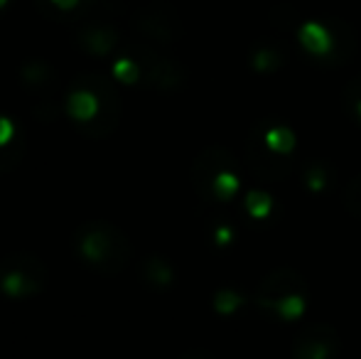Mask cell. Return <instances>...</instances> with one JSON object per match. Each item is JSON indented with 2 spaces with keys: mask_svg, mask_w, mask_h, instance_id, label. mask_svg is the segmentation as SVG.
I'll return each mask as SVG.
<instances>
[{
  "mask_svg": "<svg viewBox=\"0 0 361 359\" xmlns=\"http://www.w3.org/2000/svg\"><path fill=\"white\" fill-rule=\"evenodd\" d=\"M47 286V269L32 254L5 256L0 261V288L10 298L39 296Z\"/></svg>",
  "mask_w": 361,
  "mask_h": 359,
  "instance_id": "obj_2",
  "label": "cell"
},
{
  "mask_svg": "<svg viewBox=\"0 0 361 359\" xmlns=\"http://www.w3.org/2000/svg\"><path fill=\"white\" fill-rule=\"evenodd\" d=\"M300 42L314 57H329L334 49V35L322 23H305L300 28Z\"/></svg>",
  "mask_w": 361,
  "mask_h": 359,
  "instance_id": "obj_10",
  "label": "cell"
},
{
  "mask_svg": "<svg viewBox=\"0 0 361 359\" xmlns=\"http://www.w3.org/2000/svg\"><path fill=\"white\" fill-rule=\"evenodd\" d=\"M246 212L253 217V219H266L273 209V197L268 192H261V190H251L246 195Z\"/></svg>",
  "mask_w": 361,
  "mask_h": 359,
  "instance_id": "obj_16",
  "label": "cell"
},
{
  "mask_svg": "<svg viewBox=\"0 0 361 359\" xmlns=\"http://www.w3.org/2000/svg\"><path fill=\"white\" fill-rule=\"evenodd\" d=\"M74 244L94 269H99L106 276H116L128 266L133 256L130 239L116 224L104 219H91L76 229Z\"/></svg>",
  "mask_w": 361,
  "mask_h": 359,
  "instance_id": "obj_1",
  "label": "cell"
},
{
  "mask_svg": "<svg viewBox=\"0 0 361 359\" xmlns=\"http://www.w3.org/2000/svg\"><path fill=\"white\" fill-rule=\"evenodd\" d=\"M263 138H266V145L273 153H281V155H290L295 150V145H298L293 128H288L283 123H268V121H263Z\"/></svg>",
  "mask_w": 361,
  "mask_h": 359,
  "instance_id": "obj_12",
  "label": "cell"
},
{
  "mask_svg": "<svg viewBox=\"0 0 361 359\" xmlns=\"http://www.w3.org/2000/svg\"><path fill=\"white\" fill-rule=\"evenodd\" d=\"M133 28L140 37L160 44H175L182 37V18L170 3H150L133 18Z\"/></svg>",
  "mask_w": 361,
  "mask_h": 359,
  "instance_id": "obj_6",
  "label": "cell"
},
{
  "mask_svg": "<svg viewBox=\"0 0 361 359\" xmlns=\"http://www.w3.org/2000/svg\"><path fill=\"white\" fill-rule=\"evenodd\" d=\"M54 5H57V8H62V10H72L76 3H79V0H52Z\"/></svg>",
  "mask_w": 361,
  "mask_h": 359,
  "instance_id": "obj_28",
  "label": "cell"
},
{
  "mask_svg": "<svg viewBox=\"0 0 361 359\" xmlns=\"http://www.w3.org/2000/svg\"><path fill=\"white\" fill-rule=\"evenodd\" d=\"M99 109H101V104H99V99H96V94L84 87H79L74 94H69V99H67V114L72 116L74 121H79V126L91 123V121L99 116Z\"/></svg>",
  "mask_w": 361,
  "mask_h": 359,
  "instance_id": "obj_11",
  "label": "cell"
},
{
  "mask_svg": "<svg viewBox=\"0 0 361 359\" xmlns=\"http://www.w3.org/2000/svg\"><path fill=\"white\" fill-rule=\"evenodd\" d=\"M288 296H307V281L293 269H278L268 273L261 281L256 293V303L261 308L273 310V305Z\"/></svg>",
  "mask_w": 361,
  "mask_h": 359,
  "instance_id": "obj_9",
  "label": "cell"
},
{
  "mask_svg": "<svg viewBox=\"0 0 361 359\" xmlns=\"http://www.w3.org/2000/svg\"><path fill=\"white\" fill-rule=\"evenodd\" d=\"M130 49H133V59L138 62L140 74H143L147 87L160 89V91H172L185 84L187 72L177 59L160 54L155 47H150V42H138Z\"/></svg>",
  "mask_w": 361,
  "mask_h": 359,
  "instance_id": "obj_4",
  "label": "cell"
},
{
  "mask_svg": "<svg viewBox=\"0 0 361 359\" xmlns=\"http://www.w3.org/2000/svg\"><path fill=\"white\" fill-rule=\"evenodd\" d=\"M251 62L253 69H258V72H273L283 64V52L278 47H271V44H261L251 54Z\"/></svg>",
  "mask_w": 361,
  "mask_h": 359,
  "instance_id": "obj_15",
  "label": "cell"
},
{
  "mask_svg": "<svg viewBox=\"0 0 361 359\" xmlns=\"http://www.w3.org/2000/svg\"><path fill=\"white\" fill-rule=\"evenodd\" d=\"M339 352V332L327 322L307 325L293 340V359H332Z\"/></svg>",
  "mask_w": 361,
  "mask_h": 359,
  "instance_id": "obj_8",
  "label": "cell"
},
{
  "mask_svg": "<svg viewBox=\"0 0 361 359\" xmlns=\"http://www.w3.org/2000/svg\"><path fill=\"white\" fill-rule=\"evenodd\" d=\"M214 236H216V244H228L233 239V229L231 226H219Z\"/></svg>",
  "mask_w": 361,
  "mask_h": 359,
  "instance_id": "obj_27",
  "label": "cell"
},
{
  "mask_svg": "<svg viewBox=\"0 0 361 359\" xmlns=\"http://www.w3.org/2000/svg\"><path fill=\"white\" fill-rule=\"evenodd\" d=\"M13 138H15V126H13V121L5 118V116H0V145H8Z\"/></svg>",
  "mask_w": 361,
  "mask_h": 359,
  "instance_id": "obj_26",
  "label": "cell"
},
{
  "mask_svg": "<svg viewBox=\"0 0 361 359\" xmlns=\"http://www.w3.org/2000/svg\"><path fill=\"white\" fill-rule=\"evenodd\" d=\"M342 202L349 209V214L361 219V175L347 182V187H344V192H342Z\"/></svg>",
  "mask_w": 361,
  "mask_h": 359,
  "instance_id": "obj_21",
  "label": "cell"
},
{
  "mask_svg": "<svg viewBox=\"0 0 361 359\" xmlns=\"http://www.w3.org/2000/svg\"><path fill=\"white\" fill-rule=\"evenodd\" d=\"M344 99L349 101V104H357V101H361V77H357V79H352V82L344 87Z\"/></svg>",
  "mask_w": 361,
  "mask_h": 359,
  "instance_id": "obj_25",
  "label": "cell"
},
{
  "mask_svg": "<svg viewBox=\"0 0 361 359\" xmlns=\"http://www.w3.org/2000/svg\"><path fill=\"white\" fill-rule=\"evenodd\" d=\"M143 276L152 283V286H160V288L170 286V283L175 281V271H172V266L167 264L162 256H150V259H145Z\"/></svg>",
  "mask_w": 361,
  "mask_h": 359,
  "instance_id": "obj_14",
  "label": "cell"
},
{
  "mask_svg": "<svg viewBox=\"0 0 361 359\" xmlns=\"http://www.w3.org/2000/svg\"><path fill=\"white\" fill-rule=\"evenodd\" d=\"M305 298L307 296H288V298H283V300H278L276 305H273V310L281 317H286V320H298L305 312Z\"/></svg>",
  "mask_w": 361,
  "mask_h": 359,
  "instance_id": "obj_20",
  "label": "cell"
},
{
  "mask_svg": "<svg viewBox=\"0 0 361 359\" xmlns=\"http://www.w3.org/2000/svg\"><path fill=\"white\" fill-rule=\"evenodd\" d=\"M327 180H329V175H327V170H324V165L312 163L307 170H305V185H307L312 192L322 190V187L327 185Z\"/></svg>",
  "mask_w": 361,
  "mask_h": 359,
  "instance_id": "obj_24",
  "label": "cell"
},
{
  "mask_svg": "<svg viewBox=\"0 0 361 359\" xmlns=\"http://www.w3.org/2000/svg\"><path fill=\"white\" fill-rule=\"evenodd\" d=\"M79 87L89 89L96 94L99 99L101 109H99V116H96L91 123H81V130L91 138H106L109 133H114V128L118 126L121 121V96L118 91L114 89V82L104 77V74H81L79 79Z\"/></svg>",
  "mask_w": 361,
  "mask_h": 359,
  "instance_id": "obj_3",
  "label": "cell"
},
{
  "mask_svg": "<svg viewBox=\"0 0 361 359\" xmlns=\"http://www.w3.org/2000/svg\"><path fill=\"white\" fill-rule=\"evenodd\" d=\"M25 155V143L23 140H10L8 145H0V175L10 173V170H15L20 165V160H23Z\"/></svg>",
  "mask_w": 361,
  "mask_h": 359,
  "instance_id": "obj_19",
  "label": "cell"
},
{
  "mask_svg": "<svg viewBox=\"0 0 361 359\" xmlns=\"http://www.w3.org/2000/svg\"><path fill=\"white\" fill-rule=\"evenodd\" d=\"M241 187V178H238V170H224L216 175L214 180V200H231L233 195Z\"/></svg>",
  "mask_w": 361,
  "mask_h": 359,
  "instance_id": "obj_17",
  "label": "cell"
},
{
  "mask_svg": "<svg viewBox=\"0 0 361 359\" xmlns=\"http://www.w3.org/2000/svg\"><path fill=\"white\" fill-rule=\"evenodd\" d=\"M354 109H357V114H359V118H361V101H357V104H354Z\"/></svg>",
  "mask_w": 361,
  "mask_h": 359,
  "instance_id": "obj_29",
  "label": "cell"
},
{
  "mask_svg": "<svg viewBox=\"0 0 361 359\" xmlns=\"http://www.w3.org/2000/svg\"><path fill=\"white\" fill-rule=\"evenodd\" d=\"M49 79H52V67H49L47 62H27L23 69V82L27 84V87H44V84H49Z\"/></svg>",
  "mask_w": 361,
  "mask_h": 359,
  "instance_id": "obj_18",
  "label": "cell"
},
{
  "mask_svg": "<svg viewBox=\"0 0 361 359\" xmlns=\"http://www.w3.org/2000/svg\"><path fill=\"white\" fill-rule=\"evenodd\" d=\"M5 3H8V0H0V8H3V5H5Z\"/></svg>",
  "mask_w": 361,
  "mask_h": 359,
  "instance_id": "obj_30",
  "label": "cell"
},
{
  "mask_svg": "<svg viewBox=\"0 0 361 359\" xmlns=\"http://www.w3.org/2000/svg\"><path fill=\"white\" fill-rule=\"evenodd\" d=\"M81 47L91 54H106L116 47L118 42V32L111 28H89L81 32Z\"/></svg>",
  "mask_w": 361,
  "mask_h": 359,
  "instance_id": "obj_13",
  "label": "cell"
},
{
  "mask_svg": "<svg viewBox=\"0 0 361 359\" xmlns=\"http://www.w3.org/2000/svg\"><path fill=\"white\" fill-rule=\"evenodd\" d=\"M114 77H116V82H121V84H135L143 74H140V67L135 59L123 57L114 64Z\"/></svg>",
  "mask_w": 361,
  "mask_h": 359,
  "instance_id": "obj_22",
  "label": "cell"
},
{
  "mask_svg": "<svg viewBox=\"0 0 361 359\" xmlns=\"http://www.w3.org/2000/svg\"><path fill=\"white\" fill-rule=\"evenodd\" d=\"M224 170H238V160L226 145H207L192 163V187L200 200H214V180Z\"/></svg>",
  "mask_w": 361,
  "mask_h": 359,
  "instance_id": "obj_7",
  "label": "cell"
},
{
  "mask_svg": "<svg viewBox=\"0 0 361 359\" xmlns=\"http://www.w3.org/2000/svg\"><path fill=\"white\" fill-rule=\"evenodd\" d=\"M241 303H243V298L238 296L236 291H219L214 296V308H216V312H221V315L236 312Z\"/></svg>",
  "mask_w": 361,
  "mask_h": 359,
  "instance_id": "obj_23",
  "label": "cell"
},
{
  "mask_svg": "<svg viewBox=\"0 0 361 359\" xmlns=\"http://www.w3.org/2000/svg\"><path fill=\"white\" fill-rule=\"evenodd\" d=\"M246 165L253 173V178L266 180V182H278L286 180L290 173H293V158L290 155H281L273 153L266 145V138H263V121L256 123L248 133L246 140Z\"/></svg>",
  "mask_w": 361,
  "mask_h": 359,
  "instance_id": "obj_5",
  "label": "cell"
}]
</instances>
